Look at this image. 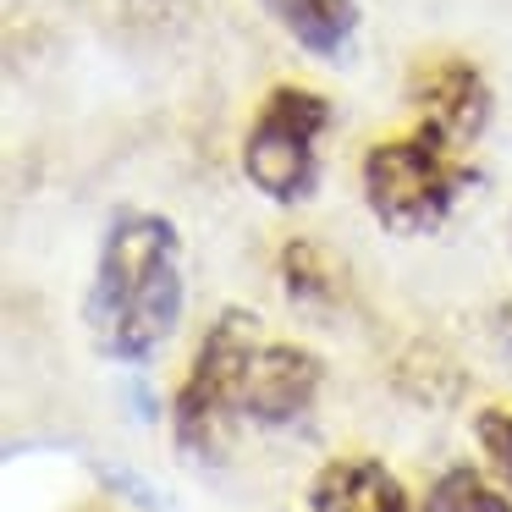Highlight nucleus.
I'll use <instances>...</instances> for the list:
<instances>
[{
  "label": "nucleus",
  "mask_w": 512,
  "mask_h": 512,
  "mask_svg": "<svg viewBox=\"0 0 512 512\" xmlns=\"http://www.w3.org/2000/svg\"><path fill=\"white\" fill-rule=\"evenodd\" d=\"M188 309L182 237L155 210H116L94 254L89 336L111 364H149Z\"/></svg>",
  "instance_id": "f257e3e1"
},
{
  "label": "nucleus",
  "mask_w": 512,
  "mask_h": 512,
  "mask_svg": "<svg viewBox=\"0 0 512 512\" xmlns=\"http://www.w3.org/2000/svg\"><path fill=\"white\" fill-rule=\"evenodd\" d=\"M463 149L468 144H457L446 127L424 122V116L413 133L369 144L364 166H358V188H364L369 215L397 237H424L435 226H446V215L457 210V199L474 182Z\"/></svg>",
  "instance_id": "f03ea898"
},
{
  "label": "nucleus",
  "mask_w": 512,
  "mask_h": 512,
  "mask_svg": "<svg viewBox=\"0 0 512 512\" xmlns=\"http://www.w3.org/2000/svg\"><path fill=\"white\" fill-rule=\"evenodd\" d=\"M265 336L259 314L248 309H221L204 331V342L193 347L188 375H182L177 397H171V435L193 463H210L221 457V446L232 441L248 402V364H254V347Z\"/></svg>",
  "instance_id": "7ed1b4c3"
},
{
  "label": "nucleus",
  "mask_w": 512,
  "mask_h": 512,
  "mask_svg": "<svg viewBox=\"0 0 512 512\" xmlns=\"http://www.w3.org/2000/svg\"><path fill=\"white\" fill-rule=\"evenodd\" d=\"M331 100L303 83H276L243 133V177L270 204H309L320 188V144Z\"/></svg>",
  "instance_id": "20e7f679"
},
{
  "label": "nucleus",
  "mask_w": 512,
  "mask_h": 512,
  "mask_svg": "<svg viewBox=\"0 0 512 512\" xmlns=\"http://www.w3.org/2000/svg\"><path fill=\"white\" fill-rule=\"evenodd\" d=\"M325 386V358L309 353L303 342H281V336H259L254 364H248V402L243 419L259 424V430H287V424H303L320 402Z\"/></svg>",
  "instance_id": "39448f33"
},
{
  "label": "nucleus",
  "mask_w": 512,
  "mask_h": 512,
  "mask_svg": "<svg viewBox=\"0 0 512 512\" xmlns=\"http://www.w3.org/2000/svg\"><path fill=\"white\" fill-rule=\"evenodd\" d=\"M408 94L424 111V122L446 127L457 144H474L490 122V89L485 72L463 56H424L419 67L408 72Z\"/></svg>",
  "instance_id": "423d86ee"
},
{
  "label": "nucleus",
  "mask_w": 512,
  "mask_h": 512,
  "mask_svg": "<svg viewBox=\"0 0 512 512\" xmlns=\"http://www.w3.org/2000/svg\"><path fill=\"white\" fill-rule=\"evenodd\" d=\"M309 512H419V507L380 457L347 452L320 463V474L309 479Z\"/></svg>",
  "instance_id": "0eeeda50"
},
{
  "label": "nucleus",
  "mask_w": 512,
  "mask_h": 512,
  "mask_svg": "<svg viewBox=\"0 0 512 512\" xmlns=\"http://www.w3.org/2000/svg\"><path fill=\"white\" fill-rule=\"evenodd\" d=\"M259 6L298 39V50L320 61L347 56L358 34V0H259Z\"/></svg>",
  "instance_id": "6e6552de"
},
{
  "label": "nucleus",
  "mask_w": 512,
  "mask_h": 512,
  "mask_svg": "<svg viewBox=\"0 0 512 512\" xmlns=\"http://www.w3.org/2000/svg\"><path fill=\"white\" fill-rule=\"evenodd\" d=\"M424 512H512V490L485 479L479 468L457 463V468H441L435 485L424 490Z\"/></svg>",
  "instance_id": "1a4fd4ad"
},
{
  "label": "nucleus",
  "mask_w": 512,
  "mask_h": 512,
  "mask_svg": "<svg viewBox=\"0 0 512 512\" xmlns=\"http://www.w3.org/2000/svg\"><path fill=\"white\" fill-rule=\"evenodd\" d=\"M281 287H287V298L303 303V309H325V303L336 298V265H331V254H325L320 243H309V237L281 243Z\"/></svg>",
  "instance_id": "9d476101"
},
{
  "label": "nucleus",
  "mask_w": 512,
  "mask_h": 512,
  "mask_svg": "<svg viewBox=\"0 0 512 512\" xmlns=\"http://www.w3.org/2000/svg\"><path fill=\"white\" fill-rule=\"evenodd\" d=\"M474 435L485 463L496 468V479L512 490V402H490V408L474 413Z\"/></svg>",
  "instance_id": "9b49d317"
}]
</instances>
